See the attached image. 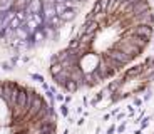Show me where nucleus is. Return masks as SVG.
<instances>
[{"label":"nucleus","mask_w":154,"mask_h":134,"mask_svg":"<svg viewBox=\"0 0 154 134\" xmlns=\"http://www.w3.org/2000/svg\"><path fill=\"white\" fill-rule=\"evenodd\" d=\"M154 32L149 0H96L81 30L50 61V76L67 92L94 87L124 69Z\"/></svg>","instance_id":"1"},{"label":"nucleus","mask_w":154,"mask_h":134,"mask_svg":"<svg viewBox=\"0 0 154 134\" xmlns=\"http://www.w3.org/2000/svg\"><path fill=\"white\" fill-rule=\"evenodd\" d=\"M54 109L38 92L0 80V134H55Z\"/></svg>","instance_id":"2"},{"label":"nucleus","mask_w":154,"mask_h":134,"mask_svg":"<svg viewBox=\"0 0 154 134\" xmlns=\"http://www.w3.org/2000/svg\"><path fill=\"white\" fill-rule=\"evenodd\" d=\"M55 4H67V2H69V0H54Z\"/></svg>","instance_id":"3"}]
</instances>
